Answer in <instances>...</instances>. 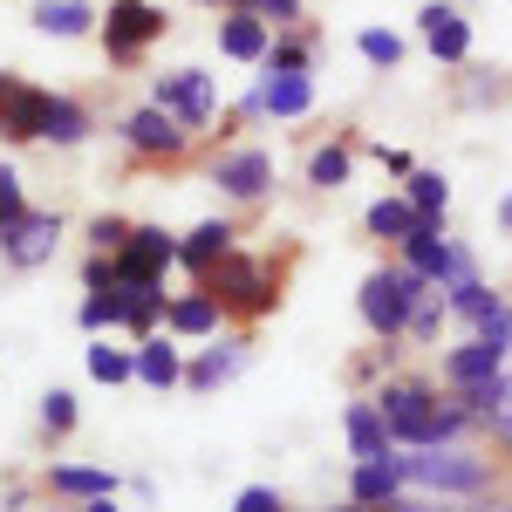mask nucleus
<instances>
[{
    "label": "nucleus",
    "instance_id": "f257e3e1",
    "mask_svg": "<svg viewBox=\"0 0 512 512\" xmlns=\"http://www.w3.org/2000/svg\"><path fill=\"white\" fill-rule=\"evenodd\" d=\"M369 403L383 410L396 451H417V444H458V437L472 431V410H465L451 390H437L431 376H383V383L369 390Z\"/></svg>",
    "mask_w": 512,
    "mask_h": 512
},
{
    "label": "nucleus",
    "instance_id": "f03ea898",
    "mask_svg": "<svg viewBox=\"0 0 512 512\" xmlns=\"http://www.w3.org/2000/svg\"><path fill=\"white\" fill-rule=\"evenodd\" d=\"M403 492H437V499H485L492 492V458H478L465 444H417L396 451Z\"/></svg>",
    "mask_w": 512,
    "mask_h": 512
},
{
    "label": "nucleus",
    "instance_id": "7ed1b4c3",
    "mask_svg": "<svg viewBox=\"0 0 512 512\" xmlns=\"http://www.w3.org/2000/svg\"><path fill=\"white\" fill-rule=\"evenodd\" d=\"M198 287L219 301V315L226 321H267L280 308V267L274 260H253V253H226V260H212L205 274H198Z\"/></svg>",
    "mask_w": 512,
    "mask_h": 512
},
{
    "label": "nucleus",
    "instance_id": "20e7f679",
    "mask_svg": "<svg viewBox=\"0 0 512 512\" xmlns=\"http://www.w3.org/2000/svg\"><path fill=\"white\" fill-rule=\"evenodd\" d=\"M431 294V280L410 274L403 260H390V267H376V274L362 280V294H355V308H362V321H369V335L376 342H403V328H410V308Z\"/></svg>",
    "mask_w": 512,
    "mask_h": 512
},
{
    "label": "nucleus",
    "instance_id": "39448f33",
    "mask_svg": "<svg viewBox=\"0 0 512 512\" xmlns=\"http://www.w3.org/2000/svg\"><path fill=\"white\" fill-rule=\"evenodd\" d=\"M164 7L151 0H110L103 7V55L117 62V69H137L144 55H151V41H164Z\"/></svg>",
    "mask_w": 512,
    "mask_h": 512
},
{
    "label": "nucleus",
    "instance_id": "423d86ee",
    "mask_svg": "<svg viewBox=\"0 0 512 512\" xmlns=\"http://www.w3.org/2000/svg\"><path fill=\"white\" fill-rule=\"evenodd\" d=\"M151 103H158L178 130H205V123L219 117V82L205 76V69H171V76L151 82Z\"/></svg>",
    "mask_w": 512,
    "mask_h": 512
},
{
    "label": "nucleus",
    "instance_id": "0eeeda50",
    "mask_svg": "<svg viewBox=\"0 0 512 512\" xmlns=\"http://www.w3.org/2000/svg\"><path fill=\"white\" fill-rule=\"evenodd\" d=\"M205 178L226 198H239V205H260V198L274 192V158H267L260 144H226L219 158L205 164Z\"/></svg>",
    "mask_w": 512,
    "mask_h": 512
},
{
    "label": "nucleus",
    "instance_id": "6e6552de",
    "mask_svg": "<svg viewBox=\"0 0 512 512\" xmlns=\"http://www.w3.org/2000/svg\"><path fill=\"white\" fill-rule=\"evenodd\" d=\"M55 246H62V212H21L14 226H0V260L14 267V274H35L55 260Z\"/></svg>",
    "mask_w": 512,
    "mask_h": 512
},
{
    "label": "nucleus",
    "instance_id": "1a4fd4ad",
    "mask_svg": "<svg viewBox=\"0 0 512 512\" xmlns=\"http://www.w3.org/2000/svg\"><path fill=\"white\" fill-rule=\"evenodd\" d=\"M117 130H123V144H130V158H137V164H178L185 151H192V130H178V123L164 117L158 103L130 110Z\"/></svg>",
    "mask_w": 512,
    "mask_h": 512
},
{
    "label": "nucleus",
    "instance_id": "9d476101",
    "mask_svg": "<svg viewBox=\"0 0 512 512\" xmlns=\"http://www.w3.org/2000/svg\"><path fill=\"white\" fill-rule=\"evenodd\" d=\"M41 117H48V89L0 69V137L7 144H41Z\"/></svg>",
    "mask_w": 512,
    "mask_h": 512
},
{
    "label": "nucleus",
    "instance_id": "9b49d317",
    "mask_svg": "<svg viewBox=\"0 0 512 512\" xmlns=\"http://www.w3.org/2000/svg\"><path fill=\"white\" fill-rule=\"evenodd\" d=\"M246 362H253V342H246V335H219L212 349H198L192 362H185V390H198V396L226 390V383H233Z\"/></svg>",
    "mask_w": 512,
    "mask_h": 512
},
{
    "label": "nucleus",
    "instance_id": "f8f14e48",
    "mask_svg": "<svg viewBox=\"0 0 512 512\" xmlns=\"http://www.w3.org/2000/svg\"><path fill=\"white\" fill-rule=\"evenodd\" d=\"M417 28H424V48H431L444 69H465V62H472V21H465L458 7L431 0V7L417 14Z\"/></svg>",
    "mask_w": 512,
    "mask_h": 512
},
{
    "label": "nucleus",
    "instance_id": "ddd939ff",
    "mask_svg": "<svg viewBox=\"0 0 512 512\" xmlns=\"http://www.w3.org/2000/svg\"><path fill=\"white\" fill-rule=\"evenodd\" d=\"M506 369V349H492V342H465V349H451L437 362V390H485L492 376Z\"/></svg>",
    "mask_w": 512,
    "mask_h": 512
},
{
    "label": "nucleus",
    "instance_id": "4468645a",
    "mask_svg": "<svg viewBox=\"0 0 512 512\" xmlns=\"http://www.w3.org/2000/svg\"><path fill=\"white\" fill-rule=\"evenodd\" d=\"M219 321H226V315H219V301H212L205 287L164 301V335H171V342H212V335H219Z\"/></svg>",
    "mask_w": 512,
    "mask_h": 512
},
{
    "label": "nucleus",
    "instance_id": "2eb2a0df",
    "mask_svg": "<svg viewBox=\"0 0 512 512\" xmlns=\"http://www.w3.org/2000/svg\"><path fill=\"white\" fill-rule=\"evenodd\" d=\"M41 492L48 499H117V472L110 465H48L41 472Z\"/></svg>",
    "mask_w": 512,
    "mask_h": 512
},
{
    "label": "nucleus",
    "instance_id": "dca6fc26",
    "mask_svg": "<svg viewBox=\"0 0 512 512\" xmlns=\"http://www.w3.org/2000/svg\"><path fill=\"white\" fill-rule=\"evenodd\" d=\"M267 41H274V28L253 14V7H226V21H219V55H233V62H267Z\"/></svg>",
    "mask_w": 512,
    "mask_h": 512
},
{
    "label": "nucleus",
    "instance_id": "f3484780",
    "mask_svg": "<svg viewBox=\"0 0 512 512\" xmlns=\"http://www.w3.org/2000/svg\"><path fill=\"white\" fill-rule=\"evenodd\" d=\"M253 96H260V117L294 123V117H308V110H315V76H267V69H260Z\"/></svg>",
    "mask_w": 512,
    "mask_h": 512
},
{
    "label": "nucleus",
    "instance_id": "a211bd4d",
    "mask_svg": "<svg viewBox=\"0 0 512 512\" xmlns=\"http://www.w3.org/2000/svg\"><path fill=\"white\" fill-rule=\"evenodd\" d=\"M315 48H321V28L315 21H301V28H280L274 41H267V76H308L315 69Z\"/></svg>",
    "mask_w": 512,
    "mask_h": 512
},
{
    "label": "nucleus",
    "instance_id": "6ab92c4d",
    "mask_svg": "<svg viewBox=\"0 0 512 512\" xmlns=\"http://www.w3.org/2000/svg\"><path fill=\"white\" fill-rule=\"evenodd\" d=\"M233 239H239L233 219H205V226H192V233L178 239V267L198 280L205 267H212V260H226V253H233Z\"/></svg>",
    "mask_w": 512,
    "mask_h": 512
},
{
    "label": "nucleus",
    "instance_id": "aec40b11",
    "mask_svg": "<svg viewBox=\"0 0 512 512\" xmlns=\"http://www.w3.org/2000/svg\"><path fill=\"white\" fill-rule=\"evenodd\" d=\"M130 355H137V383H144V390H178V383H185V355H178L171 335H144Z\"/></svg>",
    "mask_w": 512,
    "mask_h": 512
},
{
    "label": "nucleus",
    "instance_id": "412c9836",
    "mask_svg": "<svg viewBox=\"0 0 512 512\" xmlns=\"http://www.w3.org/2000/svg\"><path fill=\"white\" fill-rule=\"evenodd\" d=\"M342 431H349V451H355V458H390V451H396L390 424H383V410H376L369 396H355L349 410H342Z\"/></svg>",
    "mask_w": 512,
    "mask_h": 512
},
{
    "label": "nucleus",
    "instance_id": "4be33fe9",
    "mask_svg": "<svg viewBox=\"0 0 512 512\" xmlns=\"http://www.w3.org/2000/svg\"><path fill=\"white\" fill-rule=\"evenodd\" d=\"M396 253H403V267H410V274H424L431 287L444 280V267H451V239H444V226H431V219H417L410 239H403Z\"/></svg>",
    "mask_w": 512,
    "mask_h": 512
},
{
    "label": "nucleus",
    "instance_id": "5701e85b",
    "mask_svg": "<svg viewBox=\"0 0 512 512\" xmlns=\"http://www.w3.org/2000/svg\"><path fill=\"white\" fill-rule=\"evenodd\" d=\"M89 130H96L89 103H76V96H48V117H41V144H62V151H76Z\"/></svg>",
    "mask_w": 512,
    "mask_h": 512
},
{
    "label": "nucleus",
    "instance_id": "b1692460",
    "mask_svg": "<svg viewBox=\"0 0 512 512\" xmlns=\"http://www.w3.org/2000/svg\"><path fill=\"white\" fill-rule=\"evenodd\" d=\"M403 492V478H396V451L390 458H355L349 472V499L355 506H383V499H396Z\"/></svg>",
    "mask_w": 512,
    "mask_h": 512
},
{
    "label": "nucleus",
    "instance_id": "393cba45",
    "mask_svg": "<svg viewBox=\"0 0 512 512\" xmlns=\"http://www.w3.org/2000/svg\"><path fill=\"white\" fill-rule=\"evenodd\" d=\"M28 21H35L41 35H62V41H76V35H89V28H96L103 14H96L89 0H35V14H28Z\"/></svg>",
    "mask_w": 512,
    "mask_h": 512
},
{
    "label": "nucleus",
    "instance_id": "a878e982",
    "mask_svg": "<svg viewBox=\"0 0 512 512\" xmlns=\"http://www.w3.org/2000/svg\"><path fill=\"white\" fill-rule=\"evenodd\" d=\"M164 287H123V315H117V328L130 335V342H144V335H158L164 328Z\"/></svg>",
    "mask_w": 512,
    "mask_h": 512
},
{
    "label": "nucleus",
    "instance_id": "bb28decb",
    "mask_svg": "<svg viewBox=\"0 0 512 512\" xmlns=\"http://www.w3.org/2000/svg\"><path fill=\"white\" fill-rule=\"evenodd\" d=\"M478 431L492 437L499 451H512V369H499L485 383V403H478Z\"/></svg>",
    "mask_w": 512,
    "mask_h": 512
},
{
    "label": "nucleus",
    "instance_id": "cd10ccee",
    "mask_svg": "<svg viewBox=\"0 0 512 512\" xmlns=\"http://www.w3.org/2000/svg\"><path fill=\"white\" fill-rule=\"evenodd\" d=\"M403 198H410V212H417V219H431V226H444V205H451V185H444V171H410V178H403Z\"/></svg>",
    "mask_w": 512,
    "mask_h": 512
},
{
    "label": "nucleus",
    "instance_id": "c85d7f7f",
    "mask_svg": "<svg viewBox=\"0 0 512 512\" xmlns=\"http://www.w3.org/2000/svg\"><path fill=\"white\" fill-rule=\"evenodd\" d=\"M349 164H355V137H335V144H321L315 158H308V185H315V192H335V185H349Z\"/></svg>",
    "mask_w": 512,
    "mask_h": 512
},
{
    "label": "nucleus",
    "instance_id": "c756f323",
    "mask_svg": "<svg viewBox=\"0 0 512 512\" xmlns=\"http://www.w3.org/2000/svg\"><path fill=\"white\" fill-rule=\"evenodd\" d=\"M362 226H369V239H410V226H417V212H410V198L396 192V198H376L369 212H362Z\"/></svg>",
    "mask_w": 512,
    "mask_h": 512
},
{
    "label": "nucleus",
    "instance_id": "7c9ffc66",
    "mask_svg": "<svg viewBox=\"0 0 512 512\" xmlns=\"http://www.w3.org/2000/svg\"><path fill=\"white\" fill-rule=\"evenodd\" d=\"M89 376H96V383H110V390H117V383H137V355L110 349V342H89Z\"/></svg>",
    "mask_w": 512,
    "mask_h": 512
},
{
    "label": "nucleus",
    "instance_id": "2f4dec72",
    "mask_svg": "<svg viewBox=\"0 0 512 512\" xmlns=\"http://www.w3.org/2000/svg\"><path fill=\"white\" fill-rule=\"evenodd\" d=\"M117 315H123V287H96V294H82V308H76V321L89 328V335L117 328Z\"/></svg>",
    "mask_w": 512,
    "mask_h": 512
},
{
    "label": "nucleus",
    "instance_id": "473e14b6",
    "mask_svg": "<svg viewBox=\"0 0 512 512\" xmlns=\"http://www.w3.org/2000/svg\"><path fill=\"white\" fill-rule=\"evenodd\" d=\"M444 321H451V308L437 301V287H431V294H424V301L410 308V328H403V342H417V349H431V342H437V328H444Z\"/></svg>",
    "mask_w": 512,
    "mask_h": 512
},
{
    "label": "nucleus",
    "instance_id": "72a5a7b5",
    "mask_svg": "<svg viewBox=\"0 0 512 512\" xmlns=\"http://www.w3.org/2000/svg\"><path fill=\"white\" fill-rule=\"evenodd\" d=\"M472 328H478V342H492V349H512V301L506 294H492L485 308L472 315Z\"/></svg>",
    "mask_w": 512,
    "mask_h": 512
},
{
    "label": "nucleus",
    "instance_id": "f704fd0d",
    "mask_svg": "<svg viewBox=\"0 0 512 512\" xmlns=\"http://www.w3.org/2000/svg\"><path fill=\"white\" fill-rule=\"evenodd\" d=\"M137 260H151V267H171L178 260V239L164 233V226H130V239H123Z\"/></svg>",
    "mask_w": 512,
    "mask_h": 512
},
{
    "label": "nucleus",
    "instance_id": "c9c22d12",
    "mask_svg": "<svg viewBox=\"0 0 512 512\" xmlns=\"http://www.w3.org/2000/svg\"><path fill=\"white\" fill-rule=\"evenodd\" d=\"M355 48H362V62H376V69H396V62H403V35H390V28H362Z\"/></svg>",
    "mask_w": 512,
    "mask_h": 512
},
{
    "label": "nucleus",
    "instance_id": "e433bc0d",
    "mask_svg": "<svg viewBox=\"0 0 512 512\" xmlns=\"http://www.w3.org/2000/svg\"><path fill=\"white\" fill-rule=\"evenodd\" d=\"M76 417H82V410H76V396H69V390L41 396V431H48V437H69V431H76Z\"/></svg>",
    "mask_w": 512,
    "mask_h": 512
},
{
    "label": "nucleus",
    "instance_id": "4c0bfd02",
    "mask_svg": "<svg viewBox=\"0 0 512 512\" xmlns=\"http://www.w3.org/2000/svg\"><path fill=\"white\" fill-rule=\"evenodd\" d=\"M239 7H253V14H260V21H267V28H301V21H308V7H301V0H239Z\"/></svg>",
    "mask_w": 512,
    "mask_h": 512
},
{
    "label": "nucleus",
    "instance_id": "58836bf2",
    "mask_svg": "<svg viewBox=\"0 0 512 512\" xmlns=\"http://www.w3.org/2000/svg\"><path fill=\"white\" fill-rule=\"evenodd\" d=\"M123 239H130V219H117V212L89 219V253H117Z\"/></svg>",
    "mask_w": 512,
    "mask_h": 512
},
{
    "label": "nucleus",
    "instance_id": "ea45409f",
    "mask_svg": "<svg viewBox=\"0 0 512 512\" xmlns=\"http://www.w3.org/2000/svg\"><path fill=\"white\" fill-rule=\"evenodd\" d=\"M28 212V192H21V171L14 164H0V226H14Z\"/></svg>",
    "mask_w": 512,
    "mask_h": 512
},
{
    "label": "nucleus",
    "instance_id": "a19ab883",
    "mask_svg": "<svg viewBox=\"0 0 512 512\" xmlns=\"http://www.w3.org/2000/svg\"><path fill=\"white\" fill-rule=\"evenodd\" d=\"M390 362H396L390 342H383V349H369V355H355V362H349V383H376V376H390Z\"/></svg>",
    "mask_w": 512,
    "mask_h": 512
},
{
    "label": "nucleus",
    "instance_id": "79ce46f5",
    "mask_svg": "<svg viewBox=\"0 0 512 512\" xmlns=\"http://www.w3.org/2000/svg\"><path fill=\"white\" fill-rule=\"evenodd\" d=\"M233 512H287V506H280V492H274V485H246Z\"/></svg>",
    "mask_w": 512,
    "mask_h": 512
},
{
    "label": "nucleus",
    "instance_id": "37998d69",
    "mask_svg": "<svg viewBox=\"0 0 512 512\" xmlns=\"http://www.w3.org/2000/svg\"><path fill=\"white\" fill-rule=\"evenodd\" d=\"M82 287L96 294V287H117V267H110V253H89L82 260Z\"/></svg>",
    "mask_w": 512,
    "mask_h": 512
},
{
    "label": "nucleus",
    "instance_id": "c03bdc74",
    "mask_svg": "<svg viewBox=\"0 0 512 512\" xmlns=\"http://www.w3.org/2000/svg\"><path fill=\"white\" fill-rule=\"evenodd\" d=\"M369 151H376V164H383V171H396V178H410V171H417V164H410V151H383V144H369Z\"/></svg>",
    "mask_w": 512,
    "mask_h": 512
},
{
    "label": "nucleus",
    "instance_id": "a18cd8bd",
    "mask_svg": "<svg viewBox=\"0 0 512 512\" xmlns=\"http://www.w3.org/2000/svg\"><path fill=\"white\" fill-rule=\"evenodd\" d=\"M472 512H512V499H485V506H472Z\"/></svg>",
    "mask_w": 512,
    "mask_h": 512
},
{
    "label": "nucleus",
    "instance_id": "49530a36",
    "mask_svg": "<svg viewBox=\"0 0 512 512\" xmlns=\"http://www.w3.org/2000/svg\"><path fill=\"white\" fill-rule=\"evenodd\" d=\"M321 512H376V506H355V499H342V506H321Z\"/></svg>",
    "mask_w": 512,
    "mask_h": 512
},
{
    "label": "nucleus",
    "instance_id": "de8ad7c7",
    "mask_svg": "<svg viewBox=\"0 0 512 512\" xmlns=\"http://www.w3.org/2000/svg\"><path fill=\"white\" fill-rule=\"evenodd\" d=\"M82 512H117V499H89V506H82Z\"/></svg>",
    "mask_w": 512,
    "mask_h": 512
},
{
    "label": "nucleus",
    "instance_id": "09e8293b",
    "mask_svg": "<svg viewBox=\"0 0 512 512\" xmlns=\"http://www.w3.org/2000/svg\"><path fill=\"white\" fill-rule=\"evenodd\" d=\"M499 226H506V239H512V198H506V205H499Z\"/></svg>",
    "mask_w": 512,
    "mask_h": 512
},
{
    "label": "nucleus",
    "instance_id": "8fccbe9b",
    "mask_svg": "<svg viewBox=\"0 0 512 512\" xmlns=\"http://www.w3.org/2000/svg\"><path fill=\"white\" fill-rule=\"evenodd\" d=\"M198 7H239V0H198Z\"/></svg>",
    "mask_w": 512,
    "mask_h": 512
}]
</instances>
